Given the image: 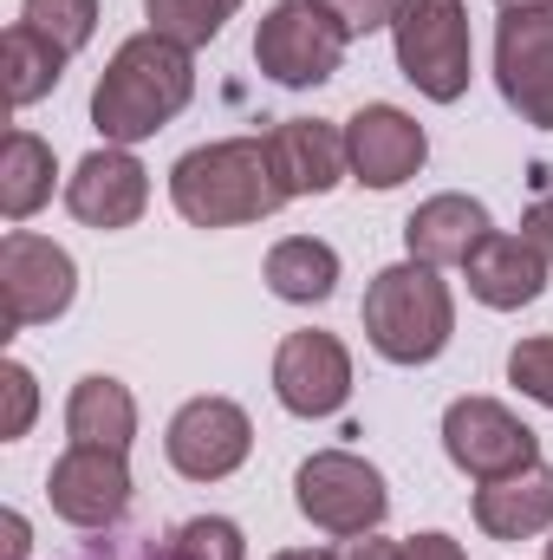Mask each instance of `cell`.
Listing matches in <instances>:
<instances>
[{
	"mask_svg": "<svg viewBox=\"0 0 553 560\" xmlns=\"http://www.w3.org/2000/svg\"><path fill=\"white\" fill-rule=\"evenodd\" d=\"M79 560H163V541L156 535H118V541H98Z\"/></svg>",
	"mask_w": 553,
	"mask_h": 560,
	"instance_id": "obj_29",
	"label": "cell"
},
{
	"mask_svg": "<svg viewBox=\"0 0 553 560\" xmlns=\"http://www.w3.org/2000/svg\"><path fill=\"white\" fill-rule=\"evenodd\" d=\"M462 280H469V293H475L482 306H495V313H521V306H534V300L548 293V255H541L528 235L495 229V235L462 261Z\"/></svg>",
	"mask_w": 553,
	"mask_h": 560,
	"instance_id": "obj_15",
	"label": "cell"
},
{
	"mask_svg": "<svg viewBox=\"0 0 553 560\" xmlns=\"http://www.w3.org/2000/svg\"><path fill=\"white\" fill-rule=\"evenodd\" d=\"M52 143L39 131H7V150H0V215L7 222H26L52 202Z\"/></svg>",
	"mask_w": 553,
	"mask_h": 560,
	"instance_id": "obj_21",
	"label": "cell"
},
{
	"mask_svg": "<svg viewBox=\"0 0 553 560\" xmlns=\"http://www.w3.org/2000/svg\"><path fill=\"white\" fill-rule=\"evenodd\" d=\"M319 7L339 20V33H345V39L378 33V26H391V13H398V0H319Z\"/></svg>",
	"mask_w": 553,
	"mask_h": 560,
	"instance_id": "obj_28",
	"label": "cell"
},
{
	"mask_svg": "<svg viewBox=\"0 0 553 560\" xmlns=\"http://www.w3.org/2000/svg\"><path fill=\"white\" fill-rule=\"evenodd\" d=\"M430 156V138L404 105H358L352 125H345V163H352V183L365 189H398L411 183Z\"/></svg>",
	"mask_w": 553,
	"mask_h": 560,
	"instance_id": "obj_14",
	"label": "cell"
},
{
	"mask_svg": "<svg viewBox=\"0 0 553 560\" xmlns=\"http://www.w3.org/2000/svg\"><path fill=\"white\" fill-rule=\"evenodd\" d=\"M274 398L293 418H332L352 398V352L339 332H286L274 352Z\"/></svg>",
	"mask_w": 553,
	"mask_h": 560,
	"instance_id": "obj_12",
	"label": "cell"
},
{
	"mask_svg": "<svg viewBox=\"0 0 553 560\" xmlns=\"http://www.w3.org/2000/svg\"><path fill=\"white\" fill-rule=\"evenodd\" d=\"M495 85L521 125L553 131V0L502 7L495 20Z\"/></svg>",
	"mask_w": 553,
	"mask_h": 560,
	"instance_id": "obj_7",
	"label": "cell"
},
{
	"mask_svg": "<svg viewBox=\"0 0 553 560\" xmlns=\"http://www.w3.org/2000/svg\"><path fill=\"white\" fill-rule=\"evenodd\" d=\"M489 235H495L489 209L475 196H456V189L416 202L411 222H404V248H411V261H423V268H462Z\"/></svg>",
	"mask_w": 553,
	"mask_h": 560,
	"instance_id": "obj_16",
	"label": "cell"
},
{
	"mask_svg": "<svg viewBox=\"0 0 553 560\" xmlns=\"http://www.w3.org/2000/svg\"><path fill=\"white\" fill-rule=\"evenodd\" d=\"M293 502L313 528L352 541V535H378L391 515V489L378 476V463L352 456V450H313L293 476Z\"/></svg>",
	"mask_w": 553,
	"mask_h": 560,
	"instance_id": "obj_5",
	"label": "cell"
},
{
	"mask_svg": "<svg viewBox=\"0 0 553 560\" xmlns=\"http://www.w3.org/2000/svg\"><path fill=\"white\" fill-rule=\"evenodd\" d=\"M456 332V300L436 268L423 261H398V268H378L365 287V339L378 359L391 365H430L443 359Z\"/></svg>",
	"mask_w": 553,
	"mask_h": 560,
	"instance_id": "obj_3",
	"label": "cell"
},
{
	"mask_svg": "<svg viewBox=\"0 0 553 560\" xmlns=\"http://www.w3.org/2000/svg\"><path fill=\"white\" fill-rule=\"evenodd\" d=\"M495 7H541V0H495Z\"/></svg>",
	"mask_w": 553,
	"mask_h": 560,
	"instance_id": "obj_35",
	"label": "cell"
},
{
	"mask_svg": "<svg viewBox=\"0 0 553 560\" xmlns=\"http://www.w3.org/2000/svg\"><path fill=\"white\" fill-rule=\"evenodd\" d=\"M163 560H248V535L228 515H189L169 528Z\"/></svg>",
	"mask_w": 553,
	"mask_h": 560,
	"instance_id": "obj_24",
	"label": "cell"
},
{
	"mask_svg": "<svg viewBox=\"0 0 553 560\" xmlns=\"http://www.w3.org/2000/svg\"><path fill=\"white\" fill-rule=\"evenodd\" d=\"M443 450L475 482H495V476H515V469L541 463V436L515 418L502 398H456L443 411Z\"/></svg>",
	"mask_w": 553,
	"mask_h": 560,
	"instance_id": "obj_9",
	"label": "cell"
},
{
	"mask_svg": "<svg viewBox=\"0 0 553 560\" xmlns=\"http://www.w3.org/2000/svg\"><path fill=\"white\" fill-rule=\"evenodd\" d=\"M391 46H398V72L430 105H456L469 92V72H475L469 0H398Z\"/></svg>",
	"mask_w": 553,
	"mask_h": 560,
	"instance_id": "obj_4",
	"label": "cell"
},
{
	"mask_svg": "<svg viewBox=\"0 0 553 560\" xmlns=\"http://www.w3.org/2000/svg\"><path fill=\"white\" fill-rule=\"evenodd\" d=\"M196 98V59H189V46H176V39H163V33H131L118 52H111V66L98 72V85H92V125H98V138L105 143H143L156 138L183 105Z\"/></svg>",
	"mask_w": 553,
	"mask_h": 560,
	"instance_id": "obj_1",
	"label": "cell"
},
{
	"mask_svg": "<svg viewBox=\"0 0 553 560\" xmlns=\"http://www.w3.org/2000/svg\"><path fill=\"white\" fill-rule=\"evenodd\" d=\"M268 150H274V170L286 183V196H326L352 176L345 163V131L326 125V118H280L268 131Z\"/></svg>",
	"mask_w": 553,
	"mask_h": 560,
	"instance_id": "obj_17",
	"label": "cell"
},
{
	"mask_svg": "<svg viewBox=\"0 0 553 560\" xmlns=\"http://www.w3.org/2000/svg\"><path fill=\"white\" fill-rule=\"evenodd\" d=\"M274 560H339V555H326V548H280Z\"/></svg>",
	"mask_w": 553,
	"mask_h": 560,
	"instance_id": "obj_34",
	"label": "cell"
},
{
	"mask_svg": "<svg viewBox=\"0 0 553 560\" xmlns=\"http://www.w3.org/2000/svg\"><path fill=\"white\" fill-rule=\"evenodd\" d=\"M46 502L59 522L85 528V535H111L131 515V469L125 450H98V443H72L52 476H46Z\"/></svg>",
	"mask_w": 553,
	"mask_h": 560,
	"instance_id": "obj_10",
	"label": "cell"
},
{
	"mask_svg": "<svg viewBox=\"0 0 553 560\" xmlns=\"http://www.w3.org/2000/svg\"><path fill=\"white\" fill-rule=\"evenodd\" d=\"M548 560H553V541H548Z\"/></svg>",
	"mask_w": 553,
	"mask_h": 560,
	"instance_id": "obj_36",
	"label": "cell"
},
{
	"mask_svg": "<svg viewBox=\"0 0 553 560\" xmlns=\"http://www.w3.org/2000/svg\"><path fill=\"white\" fill-rule=\"evenodd\" d=\"M66 436L72 443H98V450H131L138 436V398L125 378L111 372H85L66 398Z\"/></svg>",
	"mask_w": 553,
	"mask_h": 560,
	"instance_id": "obj_19",
	"label": "cell"
},
{
	"mask_svg": "<svg viewBox=\"0 0 553 560\" xmlns=\"http://www.w3.org/2000/svg\"><path fill=\"white\" fill-rule=\"evenodd\" d=\"M475 528L489 541H528L553 528V469L548 463H528L515 476H495L475 489Z\"/></svg>",
	"mask_w": 553,
	"mask_h": 560,
	"instance_id": "obj_18",
	"label": "cell"
},
{
	"mask_svg": "<svg viewBox=\"0 0 553 560\" xmlns=\"http://www.w3.org/2000/svg\"><path fill=\"white\" fill-rule=\"evenodd\" d=\"M72 293H79V268L59 242H46L33 229H7V242H0V306H7L0 319H7V332L52 326L72 306Z\"/></svg>",
	"mask_w": 553,
	"mask_h": 560,
	"instance_id": "obj_8",
	"label": "cell"
},
{
	"mask_svg": "<svg viewBox=\"0 0 553 560\" xmlns=\"http://www.w3.org/2000/svg\"><path fill=\"white\" fill-rule=\"evenodd\" d=\"M0 59H7V98H13V105H39V98L59 92L72 52H59V46H52L46 33H33L26 20H13L7 39H0Z\"/></svg>",
	"mask_w": 553,
	"mask_h": 560,
	"instance_id": "obj_22",
	"label": "cell"
},
{
	"mask_svg": "<svg viewBox=\"0 0 553 560\" xmlns=\"http://www.w3.org/2000/svg\"><path fill=\"white\" fill-rule=\"evenodd\" d=\"M20 20L46 33L59 52H85L98 33V0H20Z\"/></svg>",
	"mask_w": 553,
	"mask_h": 560,
	"instance_id": "obj_25",
	"label": "cell"
},
{
	"mask_svg": "<svg viewBox=\"0 0 553 560\" xmlns=\"http://www.w3.org/2000/svg\"><path fill=\"white\" fill-rule=\"evenodd\" d=\"M345 33L339 20L319 7V0H274L255 26V66L286 85V92H306V85H326L345 59Z\"/></svg>",
	"mask_w": 553,
	"mask_h": 560,
	"instance_id": "obj_6",
	"label": "cell"
},
{
	"mask_svg": "<svg viewBox=\"0 0 553 560\" xmlns=\"http://www.w3.org/2000/svg\"><path fill=\"white\" fill-rule=\"evenodd\" d=\"M169 202L189 229H242V222H268L293 196L280 183L268 138H222L176 156Z\"/></svg>",
	"mask_w": 553,
	"mask_h": 560,
	"instance_id": "obj_2",
	"label": "cell"
},
{
	"mask_svg": "<svg viewBox=\"0 0 553 560\" xmlns=\"http://www.w3.org/2000/svg\"><path fill=\"white\" fill-rule=\"evenodd\" d=\"M398 548H404V541H385V535H352V541H339L332 555H339V560H398Z\"/></svg>",
	"mask_w": 553,
	"mask_h": 560,
	"instance_id": "obj_32",
	"label": "cell"
},
{
	"mask_svg": "<svg viewBox=\"0 0 553 560\" xmlns=\"http://www.w3.org/2000/svg\"><path fill=\"white\" fill-rule=\"evenodd\" d=\"M508 385L553 411V332H534V339H521L508 352Z\"/></svg>",
	"mask_w": 553,
	"mask_h": 560,
	"instance_id": "obj_26",
	"label": "cell"
},
{
	"mask_svg": "<svg viewBox=\"0 0 553 560\" xmlns=\"http://www.w3.org/2000/svg\"><path fill=\"white\" fill-rule=\"evenodd\" d=\"M66 209L85 229H98V235L143 222V209H150V170L138 163V150L98 143L92 156H79V170L66 176Z\"/></svg>",
	"mask_w": 553,
	"mask_h": 560,
	"instance_id": "obj_13",
	"label": "cell"
},
{
	"mask_svg": "<svg viewBox=\"0 0 553 560\" xmlns=\"http://www.w3.org/2000/svg\"><path fill=\"white\" fill-rule=\"evenodd\" d=\"M398 560H469V555H462L456 535H436V528H430V535H411V541L398 548Z\"/></svg>",
	"mask_w": 553,
	"mask_h": 560,
	"instance_id": "obj_30",
	"label": "cell"
},
{
	"mask_svg": "<svg viewBox=\"0 0 553 560\" xmlns=\"http://www.w3.org/2000/svg\"><path fill=\"white\" fill-rule=\"evenodd\" d=\"M521 235H528V242L553 261V189H548V196H534V209L521 215Z\"/></svg>",
	"mask_w": 553,
	"mask_h": 560,
	"instance_id": "obj_31",
	"label": "cell"
},
{
	"mask_svg": "<svg viewBox=\"0 0 553 560\" xmlns=\"http://www.w3.org/2000/svg\"><path fill=\"white\" fill-rule=\"evenodd\" d=\"M235 7L242 0H143V20H150V33H163V39H176V46H209V39H222V26L235 20Z\"/></svg>",
	"mask_w": 553,
	"mask_h": 560,
	"instance_id": "obj_23",
	"label": "cell"
},
{
	"mask_svg": "<svg viewBox=\"0 0 553 560\" xmlns=\"http://www.w3.org/2000/svg\"><path fill=\"white\" fill-rule=\"evenodd\" d=\"M0 392H7L0 436H7V443H20V436L33 430V411H39V385H33V372H26L20 359H7V365H0Z\"/></svg>",
	"mask_w": 553,
	"mask_h": 560,
	"instance_id": "obj_27",
	"label": "cell"
},
{
	"mask_svg": "<svg viewBox=\"0 0 553 560\" xmlns=\"http://www.w3.org/2000/svg\"><path fill=\"white\" fill-rule=\"evenodd\" d=\"M248 450H255V423L235 398H189L163 430V456L183 482H222L248 463Z\"/></svg>",
	"mask_w": 553,
	"mask_h": 560,
	"instance_id": "obj_11",
	"label": "cell"
},
{
	"mask_svg": "<svg viewBox=\"0 0 553 560\" xmlns=\"http://www.w3.org/2000/svg\"><path fill=\"white\" fill-rule=\"evenodd\" d=\"M261 275L274 287V300H286V306H319L339 287V248L319 242V235H286V242L268 248V268Z\"/></svg>",
	"mask_w": 553,
	"mask_h": 560,
	"instance_id": "obj_20",
	"label": "cell"
},
{
	"mask_svg": "<svg viewBox=\"0 0 553 560\" xmlns=\"http://www.w3.org/2000/svg\"><path fill=\"white\" fill-rule=\"evenodd\" d=\"M26 515H7V560H26Z\"/></svg>",
	"mask_w": 553,
	"mask_h": 560,
	"instance_id": "obj_33",
	"label": "cell"
}]
</instances>
